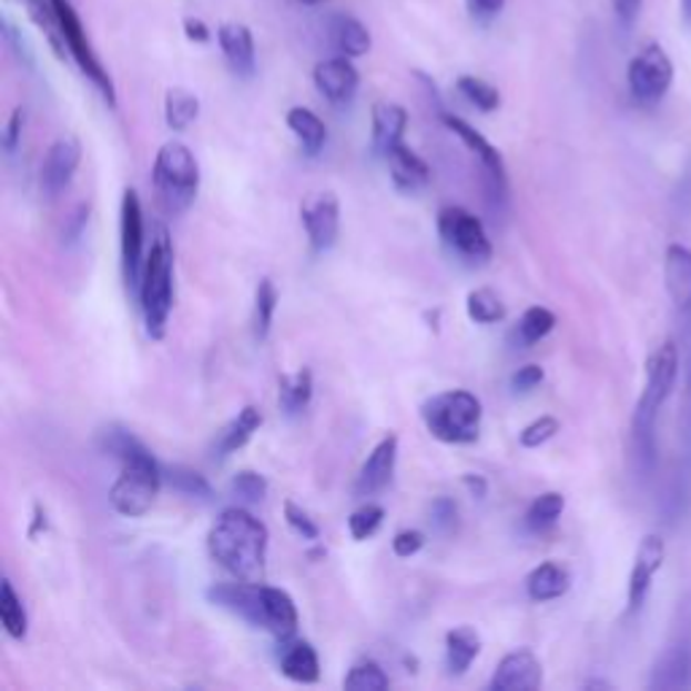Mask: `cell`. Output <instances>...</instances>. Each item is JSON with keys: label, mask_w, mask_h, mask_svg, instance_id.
I'll list each match as a JSON object with an SVG mask.
<instances>
[{"label": "cell", "mask_w": 691, "mask_h": 691, "mask_svg": "<svg viewBox=\"0 0 691 691\" xmlns=\"http://www.w3.org/2000/svg\"><path fill=\"white\" fill-rule=\"evenodd\" d=\"M672 77H675V68H672L670 54L653 41L646 43L627 65V87H630L632 101L646 105V109H651L668 95Z\"/></svg>", "instance_id": "cell-8"}, {"label": "cell", "mask_w": 691, "mask_h": 691, "mask_svg": "<svg viewBox=\"0 0 691 691\" xmlns=\"http://www.w3.org/2000/svg\"><path fill=\"white\" fill-rule=\"evenodd\" d=\"M543 378H546L543 367H540V365H525V367H519V370H516L514 376H510V389H514L516 395H527V392L538 389L540 384H543Z\"/></svg>", "instance_id": "cell-47"}, {"label": "cell", "mask_w": 691, "mask_h": 691, "mask_svg": "<svg viewBox=\"0 0 691 691\" xmlns=\"http://www.w3.org/2000/svg\"><path fill=\"white\" fill-rule=\"evenodd\" d=\"M457 516H459V508L451 497H438V500H433V506H429V521H433L440 532L454 529V525H457Z\"/></svg>", "instance_id": "cell-46"}, {"label": "cell", "mask_w": 691, "mask_h": 691, "mask_svg": "<svg viewBox=\"0 0 691 691\" xmlns=\"http://www.w3.org/2000/svg\"><path fill=\"white\" fill-rule=\"evenodd\" d=\"M344 687L348 691H384L389 689V675L373 659H359L357 664H352V670L344 678Z\"/></svg>", "instance_id": "cell-39"}, {"label": "cell", "mask_w": 691, "mask_h": 691, "mask_svg": "<svg viewBox=\"0 0 691 691\" xmlns=\"http://www.w3.org/2000/svg\"><path fill=\"white\" fill-rule=\"evenodd\" d=\"M278 308V289L271 278H260L257 292H254V338L265 341L271 335L273 327V316H276Z\"/></svg>", "instance_id": "cell-36"}, {"label": "cell", "mask_w": 691, "mask_h": 691, "mask_svg": "<svg viewBox=\"0 0 691 691\" xmlns=\"http://www.w3.org/2000/svg\"><path fill=\"white\" fill-rule=\"evenodd\" d=\"M384 160H387L392 182H395V186L400 192L425 190V186L429 184V179H433L429 165L414 152V149L406 146V143H397L395 149H389V152L384 154Z\"/></svg>", "instance_id": "cell-22"}, {"label": "cell", "mask_w": 691, "mask_h": 691, "mask_svg": "<svg viewBox=\"0 0 691 691\" xmlns=\"http://www.w3.org/2000/svg\"><path fill=\"white\" fill-rule=\"evenodd\" d=\"M384 519H387V510L376 506V502H365L348 516V532H352L354 540H367L382 529Z\"/></svg>", "instance_id": "cell-40"}, {"label": "cell", "mask_w": 691, "mask_h": 691, "mask_svg": "<svg viewBox=\"0 0 691 691\" xmlns=\"http://www.w3.org/2000/svg\"><path fill=\"white\" fill-rule=\"evenodd\" d=\"M506 3L508 0H465V9H468V17L472 22L487 28V24H491L502 14Z\"/></svg>", "instance_id": "cell-45"}, {"label": "cell", "mask_w": 691, "mask_h": 691, "mask_svg": "<svg viewBox=\"0 0 691 691\" xmlns=\"http://www.w3.org/2000/svg\"><path fill=\"white\" fill-rule=\"evenodd\" d=\"M182 28H184L186 41H192V43H209L211 41V28L201 20V17H192V14L184 17Z\"/></svg>", "instance_id": "cell-50"}, {"label": "cell", "mask_w": 691, "mask_h": 691, "mask_svg": "<svg viewBox=\"0 0 691 691\" xmlns=\"http://www.w3.org/2000/svg\"><path fill=\"white\" fill-rule=\"evenodd\" d=\"M681 17H683V22L691 28V0H681Z\"/></svg>", "instance_id": "cell-55"}, {"label": "cell", "mask_w": 691, "mask_h": 691, "mask_svg": "<svg viewBox=\"0 0 691 691\" xmlns=\"http://www.w3.org/2000/svg\"><path fill=\"white\" fill-rule=\"evenodd\" d=\"M216 41H220L224 62L235 77L252 79L257 73V49H254V35L246 24L222 22L216 28Z\"/></svg>", "instance_id": "cell-20"}, {"label": "cell", "mask_w": 691, "mask_h": 691, "mask_svg": "<svg viewBox=\"0 0 691 691\" xmlns=\"http://www.w3.org/2000/svg\"><path fill=\"white\" fill-rule=\"evenodd\" d=\"M314 84L327 103L338 105V109H346L359 90V71L354 68L352 58L338 54V58H327V60L316 62Z\"/></svg>", "instance_id": "cell-15"}, {"label": "cell", "mask_w": 691, "mask_h": 691, "mask_svg": "<svg viewBox=\"0 0 691 691\" xmlns=\"http://www.w3.org/2000/svg\"><path fill=\"white\" fill-rule=\"evenodd\" d=\"M271 532L246 508H224L209 529V553L235 581L263 583Z\"/></svg>", "instance_id": "cell-2"}, {"label": "cell", "mask_w": 691, "mask_h": 691, "mask_svg": "<svg viewBox=\"0 0 691 691\" xmlns=\"http://www.w3.org/2000/svg\"><path fill=\"white\" fill-rule=\"evenodd\" d=\"M41 529H47V510H43L41 506H35L33 527H30V538H35V535H39Z\"/></svg>", "instance_id": "cell-54"}, {"label": "cell", "mask_w": 691, "mask_h": 691, "mask_svg": "<svg viewBox=\"0 0 691 691\" xmlns=\"http://www.w3.org/2000/svg\"><path fill=\"white\" fill-rule=\"evenodd\" d=\"M152 186L157 205L167 216L184 214L195 203L201 190V165L186 143L167 141L160 146L152 165Z\"/></svg>", "instance_id": "cell-4"}, {"label": "cell", "mask_w": 691, "mask_h": 691, "mask_svg": "<svg viewBox=\"0 0 691 691\" xmlns=\"http://www.w3.org/2000/svg\"><path fill=\"white\" fill-rule=\"evenodd\" d=\"M664 284L681 311V316H691V248L683 244H670L664 252Z\"/></svg>", "instance_id": "cell-21"}, {"label": "cell", "mask_w": 691, "mask_h": 691, "mask_svg": "<svg viewBox=\"0 0 691 691\" xmlns=\"http://www.w3.org/2000/svg\"><path fill=\"white\" fill-rule=\"evenodd\" d=\"M301 220L314 252H327L341 233V203L333 192H314L301 205Z\"/></svg>", "instance_id": "cell-12"}, {"label": "cell", "mask_w": 691, "mask_h": 691, "mask_svg": "<svg viewBox=\"0 0 691 691\" xmlns=\"http://www.w3.org/2000/svg\"><path fill=\"white\" fill-rule=\"evenodd\" d=\"M691 687V616H681L668 651L653 668L651 689H689Z\"/></svg>", "instance_id": "cell-13"}, {"label": "cell", "mask_w": 691, "mask_h": 691, "mask_svg": "<svg viewBox=\"0 0 691 691\" xmlns=\"http://www.w3.org/2000/svg\"><path fill=\"white\" fill-rule=\"evenodd\" d=\"M481 653V634L472 627H454L446 634V668L451 675H465Z\"/></svg>", "instance_id": "cell-27"}, {"label": "cell", "mask_w": 691, "mask_h": 691, "mask_svg": "<svg viewBox=\"0 0 691 691\" xmlns=\"http://www.w3.org/2000/svg\"><path fill=\"white\" fill-rule=\"evenodd\" d=\"M286 128L292 130L297 141H301L305 154H319L327 143V124L319 120V114H314L305 105H295V109L286 111Z\"/></svg>", "instance_id": "cell-29"}, {"label": "cell", "mask_w": 691, "mask_h": 691, "mask_svg": "<svg viewBox=\"0 0 691 691\" xmlns=\"http://www.w3.org/2000/svg\"><path fill=\"white\" fill-rule=\"evenodd\" d=\"M484 406L468 389H448L421 406V421L435 440L448 446L476 444L481 435Z\"/></svg>", "instance_id": "cell-6"}, {"label": "cell", "mask_w": 691, "mask_h": 691, "mask_svg": "<svg viewBox=\"0 0 691 691\" xmlns=\"http://www.w3.org/2000/svg\"><path fill=\"white\" fill-rule=\"evenodd\" d=\"M230 491L244 502H263L267 497V478L257 470H238L230 481Z\"/></svg>", "instance_id": "cell-41"}, {"label": "cell", "mask_w": 691, "mask_h": 691, "mask_svg": "<svg viewBox=\"0 0 691 691\" xmlns=\"http://www.w3.org/2000/svg\"><path fill=\"white\" fill-rule=\"evenodd\" d=\"M570 589V572L559 562H543L538 565L527 576V595L532 602H551L568 595Z\"/></svg>", "instance_id": "cell-26"}, {"label": "cell", "mask_w": 691, "mask_h": 691, "mask_svg": "<svg viewBox=\"0 0 691 691\" xmlns=\"http://www.w3.org/2000/svg\"><path fill=\"white\" fill-rule=\"evenodd\" d=\"M438 235L457 257L468 260V263L484 265L489 263L491 254H495L484 222L478 220L476 214H470L468 209H459V205H446V209L440 211Z\"/></svg>", "instance_id": "cell-9"}, {"label": "cell", "mask_w": 691, "mask_h": 691, "mask_svg": "<svg viewBox=\"0 0 691 691\" xmlns=\"http://www.w3.org/2000/svg\"><path fill=\"white\" fill-rule=\"evenodd\" d=\"M297 627H301V616H297L295 600L284 589L260 583V630L271 632L284 643L295 638Z\"/></svg>", "instance_id": "cell-18"}, {"label": "cell", "mask_w": 691, "mask_h": 691, "mask_svg": "<svg viewBox=\"0 0 691 691\" xmlns=\"http://www.w3.org/2000/svg\"><path fill=\"white\" fill-rule=\"evenodd\" d=\"M263 427V410L257 406H246L238 410L233 421L220 433V440H216V457H230L238 448H244L248 440L254 438V433Z\"/></svg>", "instance_id": "cell-28"}, {"label": "cell", "mask_w": 691, "mask_h": 691, "mask_svg": "<svg viewBox=\"0 0 691 691\" xmlns=\"http://www.w3.org/2000/svg\"><path fill=\"white\" fill-rule=\"evenodd\" d=\"M163 478L167 487L179 491V495L195 497V500H211L214 497V487L209 484V478L195 468H186V465H165Z\"/></svg>", "instance_id": "cell-34"}, {"label": "cell", "mask_w": 691, "mask_h": 691, "mask_svg": "<svg viewBox=\"0 0 691 691\" xmlns=\"http://www.w3.org/2000/svg\"><path fill=\"white\" fill-rule=\"evenodd\" d=\"M22 130H24V109H14V114L9 116V122H6V130H3V149L9 154H14L17 149H20Z\"/></svg>", "instance_id": "cell-49"}, {"label": "cell", "mask_w": 691, "mask_h": 691, "mask_svg": "<svg viewBox=\"0 0 691 691\" xmlns=\"http://www.w3.org/2000/svg\"><path fill=\"white\" fill-rule=\"evenodd\" d=\"M311 397H314V373L308 367L282 376V382H278V406H282L286 416H301L311 406Z\"/></svg>", "instance_id": "cell-30"}, {"label": "cell", "mask_w": 691, "mask_h": 691, "mask_svg": "<svg viewBox=\"0 0 691 691\" xmlns=\"http://www.w3.org/2000/svg\"><path fill=\"white\" fill-rule=\"evenodd\" d=\"M610 9H613V17L621 30H632L640 17V9H643V0H610Z\"/></svg>", "instance_id": "cell-48"}, {"label": "cell", "mask_w": 691, "mask_h": 691, "mask_svg": "<svg viewBox=\"0 0 691 691\" xmlns=\"http://www.w3.org/2000/svg\"><path fill=\"white\" fill-rule=\"evenodd\" d=\"M329 41H333L335 52L352 60L365 58L373 47L370 30L352 14H335L329 20Z\"/></svg>", "instance_id": "cell-25"}, {"label": "cell", "mask_w": 691, "mask_h": 691, "mask_svg": "<svg viewBox=\"0 0 691 691\" xmlns=\"http://www.w3.org/2000/svg\"><path fill=\"white\" fill-rule=\"evenodd\" d=\"M6 39H9L11 43H14V49H17V58L20 60H24L30 65V62H33V54H30V49L24 47V41H20V35H17V30L11 28V22L6 20Z\"/></svg>", "instance_id": "cell-52"}, {"label": "cell", "mask_w": 691, "mask_h": 691, "mask_svg": "<svg viewBox=\"0 0 691 691\" xmlns=\"http://www.w3.org/2000/svg\"><path fill=\"white\" fill-rule=\"evenodd\" d=\"M87 214H90V209H87V205H82V209L77 211V214H73V220H71V230H68V238L71 241H77L79 235H82V230H84V224H87Z\"/></svg>", "instance_id": "cell-53"}, {"label": "cell", "mask_w": 691, "mask_h": 691, "mask_svg": "<svg viewBox=\"0 0 691 691\" xmlns=\"http://www.w3.org/2000/svg\"><path fill=\"white\" fill-rule=\"evenodd\" d=\"M397 446H400L397 435H387V438L378 440L376 448L367 454L363 468H359L357 484H354V491L359 497H373L389 487L392 478H395Z\"/></svg>", "instance_id": "cell-19"}, {"label": "cell", "mask_w": 691, "mask_h": 691, "mask_svg": "<svg viewBox=\"0 0 691 691\" xmlns=\"http://www.w3.org/2000/svg\"><path fill=\"white\" fill-rule=\"evenodd\" d=\"M278 668L282 675L295 683H316L322 675L319 653L305 640H284L282 653H278Z\"/></svg>", "instance_id": "cell-24"}, {"label": "cell", "mask_w": 691, "mask_h": 691, "mask_svg": "<svg viewBox=\"0 0 691 691\" xmlns=\"http://www.w3.org/2000/svg\"><path fill=\"white\" fill-rule=\"evenodd\" d=\"M678 373H681V354L675 341H664L649 359L646 389L632 414V446L643 472H651L657 465V416L675 389Z\"/></svg>", "instance_id": "cell-3"}, {"label": "cell", "mask_w": 691, "mask_h": 691, "mask_svg": "<svg viewBox=\"0 0 691 691\" xmlns=\"http://www.w3.org/2000/svg\"><path fill=\"white\" fill-rule=\"evenodd\" d=\"M101 446L105 454L120 459V476L109 489L111 508L124 519H141L152 510L163 487V465L124 427L105 429Z\"/></svg>", "instance_id": "cell-1"}, {"label": "cell", "mask_w": 691, "mask_h": 691, "mask_svg": "<svg viewBox=\"0 0 691 691\" xmlns=\"http://www.w3.org/2000/svg\"><path fill=\"white\" fill-rule=\"evenodd\" d=\"M297 3H303V6H325V3H329V0H297Z\"/></svg>", "instance_id": "cell-57"}, {"label": "cell", "mask_w": 691, "mask_h": 691, "mask_svg": "<svg viewBox=\"0 0 691 691\" xmlns=\"http://www.w3.org/2000/svg\"><path fill=\"white\" fill-rule=\"evenodd\" d=\"M54 9H58L60 33H62V43H65L68 58L77 62L79 71H82L84 77L92 82V87L101 92V95L105 98V103L116 105L114 82H111L109 71H105L101 58H98L90 39H87V30L82 24V17H79V11L73 9L71 0H54Z\"/></svg>", "instance_id": "cell-7"}, {"label": "cell", "mask_w": 691, "mask_h": 691, "mask_svg": "<svg viewBox=\"0 0 691 691\" xmlns=\"http://www.w3.org/2000/svg\"><path fill=\"white\" fill-rule=\"evenodd\" d=\"M284 519L292 532L301 535L303 540H319V535H322L319 525H316V521L311 519L308 510H303L297 502H292V500L284 502Z\"/></svg>", "instance_id": "cell-43"}, {"label": "cell", "mask_w": 691, "mask_h": 691, "mask_svg": "<svg viewBox=\"0 0 691 691\" xmlns=\"http://www.w3.org/2000/svg\"><path fill=\"white\" fill-rule=\"evenodd\" d=\"M559 419H553V416H540V419L529 421V425L521 429L519 433V444L525 448H540L549 444L551 438H557L559 433Z\"/></svg>", "instance_id": "cell-42"}, {"label": "cell", "mask_w": 691, "mask_h": 691, "mask_svg": "<svg viewBox=\"0 0 691 691\" xmlns=\"http://www.w3.org/2000/svg\"><path fill=\"white\" fill-rule=\"evenodd\" d=\"M565 510V497L559 491H543L540 497H535L532 506L527 508L525 525L532 529V532H546L559 521Z\"/></svg>", "instance_id": "cell-38"}, {"label": "cell", "mask_w": 691, "mask_h": 691, "mask_svg": "<svg viewBox=\"0 0 691 691\" xmlns=\"http://www.w3.org/2000/svg\"><path fill=\"white\" fill-rule=\"evenodd\" d=\"M120 252L122 273L130 289L141 286L143 273V211L139 192L124 190L120 205Z\"/></svg>", "instance_id": "cell-10"}, {"label": "cell", "mask_w": 691, "mask_h": 691, "mask_svg": "<svg viewBox=\"0 0 691 691\" xmlns=\"http://www.w3.org/2000/svg\"><path fill=\"white\" fill-rule=\"evenodd\" d=\"M664 562V540L659 535H646L634 553V565L630 572V589H627V610L640 613L646 606V597L651 591V581Z\"/></svg>", "instance_id": "cell-17"}, {"label": "cell", "mask_w": 691, "mask_h": 691, "mask_svg": "<svg viewBox=\"0 0 691 691\" xmlns=\"http://www.w3.org/2000/svg\"><path fill=\"white\" fill-rule=\"evenodd\" d=\"M587 689H610L608 681H589Z\"/></svg>", "instance_id": "cell-56"}, {"label": "cell", "mask_w": 691, "mask_h": 691, "mask_svg": "<svg viewBox=\"0 0 691 691\" xmlns=\"http://www.w3.org/2000/svg\"><path fill=\"white\" fill-rule=\"evenodd\" d=\"M139 297L146 335L152 341H163L173 311V246L163 227L157 230L152 252L143 263Z\"/></svg>", "instance_id": "cell-5"}, {"label": "cell", "mask_w": 691, "mask_h": 691, "mask_svg": "<svg viewBox=\"0 0 691 691\" xmlns=\"http://www.w3.org/2000/svg\"><path fill=\"white\" fill-rule=\"evenodd\" d=\"M0 624H3L11 640L28 638V610H24L22 597L17 595L9 578H3V583H0Z\"/></svg>", "instance_id": "cell-33"}, {"label": "cell", "mask_w": 691, "mask_h": 691, "mask_svg": "<svg viewBox=\"0 0 691 691\" xmlns=\"http://www.w3.org/2000/svg\"><path fill=\"white\" fill-rule=\"evenodd\" d=\"M373 122V149L378 154H387L389 149H395L397 143H403L408 128V111L400 103L378 101L373 103L370 111Z\"/></svg>", "instance_id": "cell-23"}, {"label": "cell", "mask_w": 691, "mask_h": 691, "mask_svg": "<svg viewBox=\"0 0 691 691\" xmlns=\"http://www.w3.org/2000/svg\"><path fill=\"white\" fill-rule=\"evenodd\" d=\"M463 484H465V487H468V491H470L472 497H476V500H484V497H487L489 484H487V478H484V476H476V472H468V476L463 478Z\"/></svg>", "instance_id": "cell-51"}, {"label": "cell", "mask_w": 691, "mask_h": 691, "mask_svg": "<svg viewBox=\"0 0 691 691\" xmlns=\"http://www.w3.org/2000/svg\"><path fill=\"white\" fill-rule=\"evenodd\" d=\"M540 687H543V664L529 649L506 653L489 681L491 691H535Z\"/></svg>", "instance_id": "cell-16"}, {"label": "cell", "mask_w": 691, "mask_h": 691, "mask_svg": "<svg viewBox=\"0 0 691 691\" xmlns=\"http://www.w3.org/2000/svg\"><path fill=\"white\" fill-rule=\"evenodd\" d=\"M457 92L470 105H476L478 111H484V114H491V111H497L502 105L500 90H497L495 84H489L487 79L470 77V73H465V77L457 79Z\"/></svg>", "instance_id": "cell-37"}, {"label": "cell", "mask_w": 691, "mask_h": 691, "mask_svg": "<svg viewBox=\"0 0 691 691\" xmlns=\"http://www.w3.org/2000/svg\"><path fill=\"white\" fill-rule=\"evenodd\" d=\"M79 163H82V143L71 139V135L58 139L49 146L47 157L41 163V192L49 201L60 197L71 186Z\"/></svg>", "instance_id": "cell-14"}, {"label": "cell", "mask_w": 691, "mask_h": 691, "mask_svg": "<svg viewBox=\"0 0 691 691\" xmlns=\"http://www.w3.org/2000/svg\"><path fill=\"white\" fill-rule=\"evenodd\" d=\"M440 122L446 124L448 130H451L454 135H457L459 141L465 143V149L472 154V157L478 160L484 167V173H487L489 184H491V192H495L497 197H506L508 192V171H506V160H502V154L497 152V146H491V143L484 139L481 133H478L472 124H468L463 120V116H454V114H440Z\"/></svg>", "instance_id": "cell-11"}, {"label": "cell", "mask_w": 691, "mask_h": 691, "mask_svg": "<svg viewBox=\"0 0 691 691\" xmlns=\"http://www.w3.org/2000/svg\"><path fill=\"white\" fill-rule=\"evenodd\" d=\"M201 116V98L184 87H171L165 92V124L173 133H184Z\"/></svg>", "instance_id": "cell-32"}, {"label": "cell", "mask_w": 691, "mask_h": 691, "mask_svg": "<svg viewBox=\"0 0 691 691\" xmlns=\"http://www.w3.org/2000/svg\"><path fill=\"white\" fill-rule=\"evenodd\" d=\"M557 327V316L553 311L543 308V305H532L521 314V319L516 322V327L510 329V344L519 348H529L546 338L551 329Z\"/></svg>", "instance_id": "cell-31"}, {"label": "cell", "mask_w": 691, "mask_h": 691, "mask_svg": "<svg viewBox=\"0 0 691 691\" xmlns=\"http://www.w3.org/2000/svg\"><path fill=\"white\" fill-rule=\"evenodd\" d=\"M465 311H468L470 322H476V325H497V322L506 319V303L489 286L470 289L468 301H465Z\"/></svg>", "instance_id": "cell-35"}, {"label": "cell", "mask_w": 691, "mask_h": 691, "mask_svg": "<svg viewBox=\"0 0 691 691\" xmlns=\"http://www.w3.org/2000/svg\"><path fill=\"white\" fill-rule=\"evenodd\" d=\"M425 543L427 535L421 532V529H400V532L392 538V551H395V557L410 559L425 549Z\"/></svg>", "instance_id": "cell-44"}]
</instances>
